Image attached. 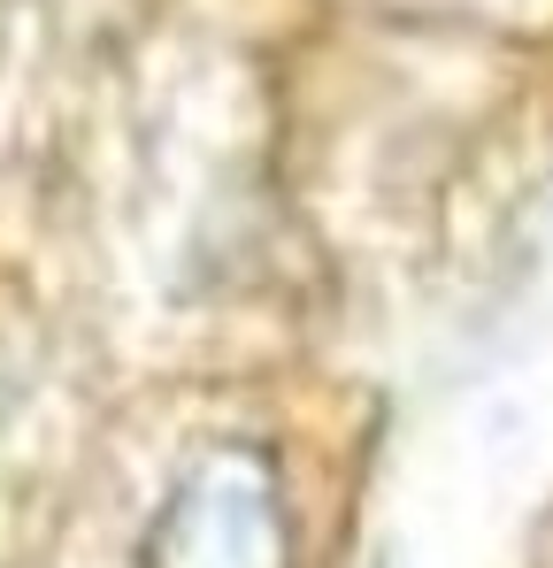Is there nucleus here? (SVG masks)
I'll return each mask as SVG.
<instances>
[{
	"label": "nucleus",
	"instance_id": "f257e3e1",
	"mask_svg": "<svg viewBox=\"0 0 553 568\" xmlns=\"http://www.w3.org/2000/svg\"><path fill=\"white\" fill-rule=\"evenodd\" d=\"M147 568H292L276 469L254 446H215L192 462L147 530Z\"/></svg>",
	"mask_w": 553,
	"mask_h": 568
}]
</instances>
